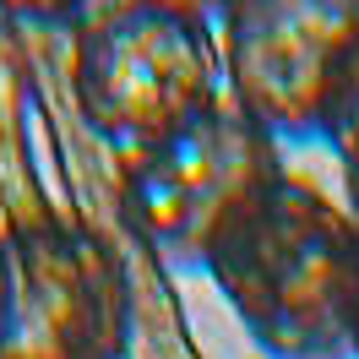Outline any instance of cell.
I'll return each mask as SVG.
<instances>
[{
  "instance_id": "cell-11",
  "label": "cell",
  "mask_w": 359,
  "mask_h": 359,
  "mask_svg": "<svg viewBox=\"0 0 359 359\" xmlns=\"http://www.w3.org/2000/svg\"><path fill=\"white\" fill-rule=\"evenodd\" d=\"M0 327H6V234H0Z\"/></svg>"
},
{
  "instance_id": "cell-4",
  "label": "cell",
  "mask_w": 359,
  "mask_h": 359,
  "mask_svg": "<svg viewBox=\"0 0 359 359\" xmlns=\"http://www.w3.org/2000/svg\"><path fill=\"white\" fill-rule=\"evenodd\" d=\"M359 44V0H234L218 17L224 88L278 142H321V114Z\"/></svg>"
},
{
  "instance_id": "cell-2",
  "label": "cell",
  "mask_w": 359,
  "mask_h": 359,
  "mask_svg": "<svg viewBox=\"0 0 359 359\" xmlns=\"http://www.w3.org/2000/svg\"><path fill=\"white\" fill-rule=\"evenodd\" d=\"M71 82L88 126L126 158L229 98L218 27L153 0H114L76 27Z\"/></svg>"
},
{
  "instance_id": "cell-6",
  "label": "cell",
  "mask_w": 359,
  "mask_h": 359,
  "mask_svg": "<svg viewBox=\"0 0 359 359\" xmlns=\"http://www.w3.org/2000/svg\"><path fill=\"white\" fill-rule=\"evenodd\" d=\"M321 142L332 147L343 175L359 169V44L332 82V98H327V114H321Z\"/></svg>"
},
{
  "instance_id": "cell-1",
  "label": "cell",
  "mask_w": 359,
  "mask_h": 359,
  "mask_svg": "<svg viewBox=\"0 0 359 359\" xmlns=\"http://www.w3.org/2000/svg\"><path fill=\"white\" fill-rule=\"evenodd\" d=\"M202 267L267 359H354L359 224L316 180L283 169L218 229Z\"/></svg>"
},
{
  "instance_id": "cell-5",
  "label": "cell",
  "mask_w": 359,
  "mask_h": 359,
  "mask_svg": "<svg viewBox=\"0 0 359 359\" xmlns=\"http://www.w3.org/2000/svg\"><path fill=\"white\" fill-rule=\"evenodd\" d=\"M126 337V283L88 229L33 224L6 234L0 359H109Z\"/></svg>"
},
{
  "instance_id": "cell-8",
  "label": "cell",
  "mask_w": 359,
  "mask_h": 359,
  "mask_svg": "<svg viewBox=\"0 0 359 359\" xmlns=\"http://www.w3.org/2000/svg\"><path fill=\"white\" fill-rule=\"evenodd\" d=\"M153 6H169V11H185V17H196V22L218 27V17H224L234 0H153Z\"/></svg>"
},
{
  "instance_id": "cell-3",
  "label": "cell",
  "mask_w": 359,
  "mask_h": 359,
  "mask_svg": "<svg viewBox=\"0 0 359 359\" xmlns=\"http://www.w3.org/2000/svg\"><path fill=\"white\" fill-rule=\"evenodd\" d=\"M278 175V136L262 131L234 98H224L147 153L126 158V212L163 262L202 267L218 229Z\"/></svg>"
},
{
  "instance_id": "cell-10",
  "label": "cell",
  "mask_w": 359,
  "mask_h": 359,
  "mask_svg": "<svg viewBox=\"0 0 359 359\" xmlns=\"http://www.w3.org/2000/svg\"><path fill=\"white\" fill-rule=\"evenodd\" d=\"M348 343H354V359H359V272H354V321H348Z\"/></svg>"
},
{
  "instance_id": "cell-7",
  "label": "cell",
  "mask_w": 359,
  "mask_h": 359,
  "mask_svg": "<svg viewBox=\"0 0 359 359\" xmlns=\"http://www.w3.org/2000/svg\"><path fill=\"white\" fill-rule=\"evenodd\" d=\"M114 0H0L6 17L17 22H39V27H82L98 11H109Z\"/></svg>"
},
{
  "instance_id": "cell-9",
  "label": "cell",
  "mask_w": 359,
  "mask_h": 359,
  "mask_svg": "<svg viewBox=\"0 0 359 359\" xmlns=\"http://www.w3.org/2000/svg\"><path fill=\"white\" fill-rule=\"evenodd\" d=\"M343 207H348V218L359 224V169H348V175H343Z\"/></svg>"
}]
</instances>
